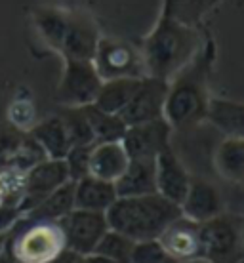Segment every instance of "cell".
<instances>
[{
	"label": "cell",
	"instance_id": "1",
	"mask_svg": "<svg viewBox=\"0 0 244 263\" xmlns=\"http://www.w3.org/2000/svg\"><path fill=\"white\" fill-rule=\"evenodd\" d=\"M214 44L206 40L198 53L168 82L164 120L172 128H189L206 117L210 101L208 77L214 63Z\"/></svg>",
	"mask_w": 244,
	"mask_h": 263
},
{
	"label": "cell",
	"instance_id": "2",
	"mask_svg": "<svg viewBox=\"0 0 244 263\" xmlns=\"http://www.w3.org/2000/svg\"><path fill=\"white\" fill-rule=\"evenodd\" d=\"M202 48L197 27H189L160 12L157 25L141 46V60L147 77L170 82Z\"/></svg>",
	"mask_w": 244,
	"mask_h": 263
},
{
	"label": "cell",
	"instance_id": "3",
	"mask_svg": "<svg viewBox=\"0 0 244 263\" xmlns=\"http://www.w3.org/2000/svg\"><path fill=\"white\" fill-rule=\"evenodd\" d=\"M179 216L181 210L178 204L166 200L159 193L117 198L105 212L109 229L124 235L134 242L157 240Z\"/></svg>",
	"mask_w": 244,
	"mask_h": 263
},
{
	"label": "cell",
	"instance_id": "4",
	"mask_svg": "<svg viewBox=\"0 0 244 263\" xmlns=\"http://www.w3.org/2000/svg\"><path fill=\"white\" fill-rule=\"evenodd\" d=\"M8 235L13 240L15 259L21 263H48L65 250L60 223H29L21 216Z\"/></svg>",
	"mask_w": 244,
	"mask_h": 263
},
{
	"label": "cell",
	"instance_id": "5",
	"mask_svg": "<svg viewBox=\"0 0 244 263\" xmlns=\"http://www.w3.org/2000/svg\"><path fill=\"white\" fill-rule=\"evenodd\" d=\"M244 225L237 214H219L200 223L202 259L208 263H240L244 254Z\"/></svg>",
	"mask_w": 244,
	"mask_h": 263
},
{
	"label": "cell",
	"instance_id": "6",
	"mask_svg": "<svg viewBox=\"0 0 244 263\" xmlns=\"http://www.w3.org/2000/svg\"><path fill=\"white\" fill-rule=\"evenodd\" d=\"M92 65L99 79L115 80V79H141L147 77L143 60L139 50L119 39H107L101 36L93 53Z\"/></svg>",
	"mask_w": 244,
	"mask_h": 263
},
{
	"label": "cell",
	"instance_id": "7",
	"mask_svg": "<svg viewBox=\"0 0 244 263\" xmlns=\"http://www.w3.org/2000/svg\"><path fill=\"white\" fill-rule=\"evenodd\" d=\"M101 84L103 80L99 79L92 61L65 60V69L55 99L61 107L92 105L101 90Z\"/></svg>",
	"mask_w": 244,
	"mask_h": 263
},
{
	"label": "cell",
	"instance_id": "8",
	"mask_svg": "<svg viewBox=\"0 0 244 263\" xmlns=\"http://www.w3.org/2000/svg\"><path fill=\"white\" fill-rule=\"evenodd\" d=\"M60 227L65 238V248L79 257L93 254L101 237L109 231L105 214L77 210V208L61 219Z\"/></svg>",
	"mask_w": 244,
	"mask_h": 263
},
{
	"label": "cell",
	"instance_id": "9",
	"mask_svg": "<svg viewBox=\"0 0 244 263\" xmlns=\"http://www.w3.org/2000/svg\"><path fill=\"white\" fill-rule=\"evenodd\" d=\"M168 82L155 77H141L128 105L120 111V119L126 126L143 124L164 119V103Z\"/></svg>",
	"mask_w": 244,
	"mask_h": 263
},
{
	"label": "cell",
	"instance_id": "10",
	"mask_svg": "<svg viewBox=\"0 0 244 263\" xmlns=\"http://www.w3.org/2000/svg\"><path fill=\"white\" fill-rule=\"evenodd\" d=\"M69 181H71L69 172H67L63 160L46 158L36 166H33L23 179V198L20 204L21 216L29 210H33L34 206L42 202L48 195H52L53 191H58L60 187H63Z\"/></svg>",
	"mask_w": 244,
	"mask_h": 263
},
{
	"label": "cell",
	"instance_id": "11",
	"mask_svg": "<svg viewBox=\"0 0 244 263\" xmlns=\"http://www.w3.org/2000/svg\"><path fill=\"white\" fill-rule=\"evenodd\" d=\"M172 126L164 119L126 126L120 143L130 160H155L162 149L170 145Z\"/></svg>",
	"mask_w": 244,
	"mask_h": 263
},
{
	"label": "cell",
	"instance_id": "12",
	"mask_svg": "<svg viewBox=\"0 0 244 263\" xmlns=\"http://www.w3.org/2000/svg\"><path fill=\"white\" fill-rule=\"evenodd\" d=\"M101 39L96 21L84 12H69L65 39L60 52L65 60L92 61Z\"/></svg>",
	"mask_w": 244,
	"mask_h": 263
},
{
	"label": "cell",
	"instance_id": "13",
	"mask_svg": "<svg viewBox=\"0 0 244 263\" xmlns=\"http://www.w3.org/2000/svg\"><path fill=\"white\" fill-rule=\"evenodd\" d=\"M157 240L162 244V248L168 252V256L174 261L202 259L200 223H195L183 216L174 219Z\"/></svg>",
	"mask_w": 244,
	"mask_h": 263
},
{
	"label": "cell",
	"instance_id": "14",
	"mask_svg": "<svg viewBox=\"0 0 244 263\" xmlns=\"http://www.w3.org/2000/svg\"><path fill=\"white\" fill-rule=\"evenodd\" d=\"M155 181H157V193L160 197L178 206L183 202L191 178L178 155L174 153L172 145L162 149L155 158Z\"/></svg>",
	"mask_w": 244,
	"mask_h": 263
},
{
	"label": "cell",
	"instance_id": "15",
	"mask_svg": "<svg viewBox=\"0 0 244 263\" xmlns=\"http://www.w3.org/2000/svg\"><path fill=\"white\" fill-rule=\"evenodd\" d=\"M179 210L181 216L195 223H204L223 214V198L212 183L204 179H191Z\"/></svg>",
	"mask_w": 244,
	"mask_h": 263
},
{
	"label": "cell",
	"instance_id": "16",
	"mask_svg": "<svg viewBox=\"0 0 244 263\" xmlns=\"http://www.w3.org/2000/svg\"><path fill=\"white\" fill-rule=\"evenodd\" d=\"M29 136L40 145L46 158H53V160H63L73 147L65 124L58 115L48 117V119L40 120L39 124H34L29 132Z\"/></svg>",
	"mask_w": 244,
	"mask_h": 263
},
{
	"label": "cell",
	"instance_id": "17",
	"mask_svg": "<svg viewBox=\"0 0 244 263\" xmlns=\"http://www.w3.org/2000/svg\"><path fill=\"white\" fill-rule=\"evenodd\" d=\"M117 197H143L157 193L155 181V160H130L126 170L115 181Z\"/></svg>",
	"mask_w": 244,
	"mask_h": 263
},
{
	"label": "cell",
	"instance_id": "18",
	"mask_svg": "<svg viewBox=\"0 0 244 263\" xmlns=\"http://www.w3.org/2000/svg\"><path fill=\"white\" fill-rule=\"evenodd\" d=\"M130 158L126 155L124 147L120 141L111 143H98L93 145L92 158H90V176L109 183H115L122 176Z\"/></svg>",
	"mask_w": 244,
	"mask_h": 263
},
{
	"label": "cell",
	"instance_id": "19",
	"mask_svg": "<svg viewBox=\"0 0 244 263\" xmlns=\"http://www.w3.org/2000/svg\"><path fill=\"white\" fill-rule=\"evenodd\" d=\"M117 198L119 197L115 191V183L98 179L93 176H86L74 183V208L77 210L105 214Z\"/></svg>",
	"mask_w": 244,
	"mask_h": 263
},
{
	"label": "cell",
	"instance_id": "20",
	"mask_svg": "<svg viewBox=\"0 0 244 263\" xmlns=\"http://www.w3.org/2000/svg\"><path fill=\"white\" fill-rule=\"evenodd\" d=\"M74 210V183L69 181L52 195H48L33 210L23 214L29 223H60Z\"/></svg>",
	"mask_w": 244,
	"mask_h": 263
},
{
	"label": "cell",
	"instance_id": "21",
	"mask_svg": "<svg viewBox=\"0 0 244 263\" xmlns=\"http://www.w3.org/2000/svg\"><path fill=\"white\" fill-rule=\"evenodd\" d=\"M221 130L227 138H242L244 134V107L238 101L223 98H210L206 107V117Z\"/></svg>",
	"mask_w": 244,
	"mask_h": 263
},
{
	"label": "cell",
	"instance_id": "22",
	"mask_svg": "<svg viewBox=\"0 0 244 263\" xmlns=\"http://www.w3.org/2000/svg\"><path fill=\"white\" fill-rule=\"evenodd\" d=\"M139 79H115L105 80L101 84L98 98L93 101V105L111 115H120V111L128 105V101L132 99L136 88H138Z\"/></svg>",
	"mask_w": 244,
	"mask_h": 263
},
{
	"label": "cell",
	"instance_id": "23",
	"mask_svg": "<svg viewBox=\"0 0 244 263\" xmlns=\"http://www.w3.org/2000/svg\"><path fill=\"white\" fill-rule=\"evenodd\" d=\"M86 115V120L90 124L93 136V145L98 143H111V141H120L126 132V124L122 122L119 115H111L98 109L93 105L82 107Z\"/></svg>",
	"mask_w": 244,
	"mask_h": 263
},
{
	"label": "cell",
	"instance_id": "24",
	"mask_svg": "<svg viewBox=\"0 0 244 263\" xmlns=\"http://www.w3.org/2000/svg\"><path fill=\"white\" fill-rule=\"evenodd\" d=\"M33 21L40 36L52 48L61 50L67 31V21H69V12L52 6L36 8L33 13Z\"/></svg>",
	"mask_w": 244,
	"mask_h": 263
},
{
	"label": "cell",
	"instance_id": "25",
	"mask_svg": "<svg viewBox=\"0 0 244 263\" xmlns=\"http://www.w3.org/2000/svg\"><path fill=\"white\" fill-rule=\"evenodd\" d=\"M218 172L229 181H242L244 178V141L242 138H227L214 157Z\"/></svg>",
	"mask_w": 244,
	"mask_h": 263
},
{
	"label": "cell",
	"instance_id": "26",
	"mask_svg": "<svg viewBox=\"0 0 244 263\" xmlns=\"http://www.w3.org/2000/svg\"><path fill=\"white\" fill-rule=\"evenodd\" d=\"M214 6V0H162V13L183 25L197 27L202 15Z\"/></svg>",
	"mask_w": 244,
	"mask_h": 263
},
{
	"label": "cell",
	"instance_id": "27",
	"mask_svg": "<svg viewBox=\"0 0 244 263\" xmlns=\"http://www.w3.org/2000/svg\"><path fill=\"white\" fill-rule=\"evenodd\" d=\"M134 244L136 242L130 240L128 237L120 235L117 231L109 229L105 235L101 237V240L98 242L93 254L107 257V259H111V261H115V263H130Z\"/></svg>",
	"mask_w": 244,
	"mask_h": 263
},
{
	"label": "cell",
	"instance_id": "28",
	"mask_svg": "<svg viewBox=\"0 0 244 263\" xmlns=\"http://www.w3.org/2000/svg\"><path fill=\"white\" fill-rule=\"evenodd\" d=\"M58 117L63 120L73 147L74 145H93L92 130H90L82 107H63Z\"/></svg>",
	"mask_w": 244,
	"mask_h": 263
},
{
	"label": "cell",
	"instance_id": "29",
	"mask_svg": "<svg viewBox=\"0 0 244 263\" xmlns=\"http://www.w3.org/2000/svg\"><path fill=\"white\" fill-rule=\"evenodd\" d=\"M23 179L25 174L15 170H0V204L15 206L20 210L23 198Z\"/></svg>",
	"mask_w": 244,
	"mask_h": 263
},
{
	"label": "cell",
	"instance_id": "30",
	"mask_svg": "<svg viewBox=\"0 0 244 263\" xmlns=\"http://www.w3.org/2000/svg\"><path fill=\"white\" fill-rule=\"evenodd\" d=\"M92 149L93 145H74L71 147V151L67 153V157L63 158V162L69 172V179L77 183L79 179L90 176V158H92Z\"/></svg>",
	"mask_w": 244,
	"mask_h": 263
},
{
	"label": "cell",
	"instance_id": "31",
	"mask_svg": "<svg viewBox=\"0 0 244 263\" xmlns=\"http://www.w3.org/2000/svg\"><path fill=\"white\" fill-rule=\"evenodd\" d=\"M130 263H176L159 240H141L134 244Z\"/></svg>",
	"mask_w": 244,
	"mask_h": 263
},
{
	"label": "cell",
	"instance_id": "32",
	"mask_svg": "<svg viewBox=\"0 0 244 263\" xmlns=\"http://www.w3.org/2000/svg\"><path fill=\"white\" fill-rule=\"evenodd\" d=\"M25 134L17 130H0V170H8L10 160L15 155Z\"/></svg>",
	"mask_w": 244,
	"mask_h": 263
},
{
	"label": "cell",
	"instance_id": "33",
	"mask_svg": "<svg viewBox=\"0 0 244 263\" xmlns=\"http://www.w3.org/2000/svg\"><path fill=\"white\" fill-rule=\"evenodd\" d=\"M20 217H21V212L15 206L0 204V235H6Z\"/></svg>",
	"mask_w": 244,
	"mask_h": 263
},
{
	"label": "cell",
	"instance_id": "34",
	"mask_svg": "<svg viewBox=\"0 0 244 263\" xmlns=\"http://www.w3.org/2000/svg\"><path fill=\"white\" fill-rule=\"evenodd\" d=\"M79 259H80V257L77 256V254H73L71 250H67V248H65L60 256H55L52 261H48V263H77Z\"/></svg>",
	"mask_w": 244,
	"mask_h": 263
},
{
	"label": "cell",
	"instance_id": "35",
	"mask_svg": "<svg viewBox=\"0 0 244 263\" xmlns=\"http://www.w3.org/2000/svg\"><path fill=\"white\" fill-rule=\"evenodd\" d=\"M80 261L82 263H115V261H111V259L103 257V256H98V254H90V256L80 257Z\"/></svg>",
	"mask_w": 244,
	"mask_h": 263
},
{
	"label": "cell",
	"instance_id": "36",
	"mask_svg": "<svg viewBox=\"0 0 244 263\" xmlns=\"http://www.w3.org/2000/svg\"><path fill=\"white\" fill-rule=\"evenodd\" d=\"M176 263H208L204 259H189V261H176Z\"/></svg>",
	"mask_w": 244,
	"mask_h": 263
},
{
	"label": "cell",
	"instance_id": "37",
	"mask_svg": "<svg viewBox=\"0 0 244 263\" xmlns=\"http://www.w3.org/2000/svg\"><path fill=\"white\" fill-rule=\"evenodd\" d=\"M4 238H6V235H0V250H2V246H4Z\"/></svg>",
	"mask_w": 244,
	"mask_h": 263
},
{
	"label": "cell",
	"instance_id": "38",
	"mask_svg": "<svg viewBox=\"0 0 244 263\" xmlns=\"http://www.w3.org/2000/svg\"><path fill=\"white\" fill-rule=\"evenodd\" d=\"M214 2H216V4H218V2H219V0H214Z\"/></svg>",
	"mask_w": 244,
	"mask_h": 263
},
{
	"label": "cell",
	"instance_id": "39",
	"mask_svg": "<svg viewBox=\"0 0 244 263\" xmlns=\"http://www.w3.org/2000/svg\"><path fill=\"white\" fill-rule=\"evenodd\" d=\"M77 263H82V261H80V259H79V261H77Z\"/></svg>",
	"mask_w": 244,
	"mask_h": 263
},
{
	"label": "cell",
	"instance_id": "40",
	"mask_svg": "<svg viewBox=\"0 0 244 263\" xmlns=\"http://www.w3.org/2000/svg\"><path fill=\"white\" fill-rule=\"evenodd\" d=\"M17 263H21V261H17Z\"/></svg>",
	"mask_w": 244,
	"mask_h": 263
}]
</instances>
